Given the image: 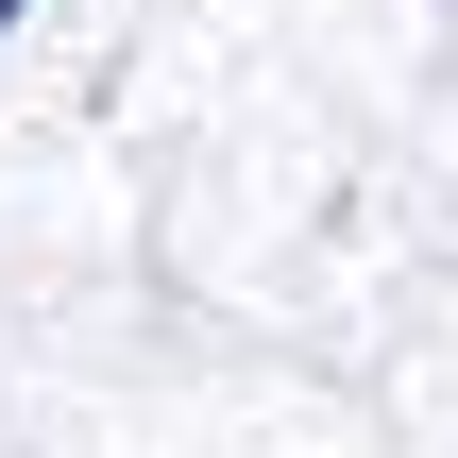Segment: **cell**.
Here are the masks:
<instances>
[{"mask_svg": "<svg viewBox=\"0 0 458 458\" xmlns=\"http://www.w3.org/2000/svg\"><path fill=\"white\" fill-rule=\"evenodd\" d=\"M0 34H17V0H0Z\"/></svg>", "mask_w": 458, "mask_h": 458, "instance_id": "6da1fadb", "label": "cell"}]
</instances>
